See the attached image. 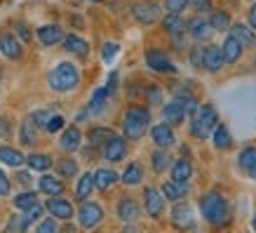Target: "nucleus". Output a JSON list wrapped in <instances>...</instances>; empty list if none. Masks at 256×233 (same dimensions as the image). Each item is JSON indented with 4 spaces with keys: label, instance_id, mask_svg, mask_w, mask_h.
<instances>
[{
    "label": "nucleus",
    "instance_id": "13d9d810",
    "mask_svg": "<svg viewBox=\"0 0 256 233\" xmlns=\"http://www.w3.org/2000/svg\"><path fill=\"white\" fill-rule=\"evenodd\" d=\"M247 24L252 29H256V3H252V8H249V12H247Z\"/></svg>",
    "mask_w": 256,
    "mask_h": 233
},
{
    "label": "nucleus",
    "instance_id": "a878e982",
    "mask_svg": "<svg viewBox=\"0 0 256 233\" xmlns=\"http://www.w3.org/2000/svg\"><path fill=\"white\" fill-rule=\"evenodd\" d=\"M94 188H96V184H94V172H82L78 177V184H76V200L85 202L87 198L94 193Z\"/></svg>",
    "mask_w": 256,
    "mask_h": 233
},
{
    "label": "nucleus",
    "instance_id": "680f3d73",
    "mask_svg": "<svg viewBox=\"0 0 256 233\" xmlns=\"http://www.w3.org/2000/svg\"><path fill=\"white\" fill-rule=\"evenodd\" d=\"M254 71H256V57H254Z\"/></svg>",
    "mask_w": 256,
    "mask_h": 233
},
{
    "label": "nucleus",
    "instance_id": "ddd939ff",
    "mask_svg": "<svg viewBox=\"0 0 256 233\" xmlns=\"http://www.w3.org/2000/svg\"><path fill=\"white\" fill-rule=\"evenodd\" d=\"M146 66L150 71H156V73H176V66H174V62L167 57V52L156 50V47L146 50Z\"/></svg>",
    "mask_w": 256,
    "mask_h": 233
},
{
    "label": "nucleus",
    "instance_id": "c9c22d12",
    "mask_svg": "<svg viewBox=\"0 0 256 233\" xmlns=\"http://www.w3.org/2000/svg\"><path fill=\"white\" fill-rule=\"evenodd\" d=\"M54 165H56V174L62 179L78 177V160H76V158H59Z\"/></svg>",
    "mask_w": 256,
    "mask_h": 233
},
{
    "label": "nucleus",
    "instance_id": "aec40b11",
    "mask_svg": "<svg viewBox=\"0 0 256 233\" xmlns=\"http://www.w3.org/2000/svg\"><path fill=\"white\" fill-rule=\"evenodd\" d=\"M40 125L33 120V116L24 118L22 125H19V141H22V146H36L38 144V137H40Z\"/></svg>",
    "mask_w": 256,
    "mask_h": 233
},
{
    "label": "nucleus",
    "instance_id": "473e14b6",
    "mask_svg": "<svg viewBox=\"0 0 256 233\" xmlns=\"http://www.w3.org/2000/svg\"><path fill=\"white\" fill-rule=\"evenodd\" d=\"M256 29H252L249 24H233L230 26V33H233L235 38L240 40L244 47H254L256 45Z\"/></svg>",
    "mask_w": 256,
    "mask_h": 233
},
{
    "label": "nucleus",
    "instance_id": "dca6fc26",
    "mask_svg": "<svg viewBox=\"0 0 256 233\" xmlns=\"http://www.w3.org/2000/svg\"><path fill=\"white\" fill-rule=\"evenodd\" d=\"M45 207H47V214L56 217L59 221H68V219L76 217L73 205H70L68 200H64L62 195H50V200L45 202Z\"/></svg>",
    "mask_w": 256,
    "mask_h": 233
},
{
    "label": "nucleus",
    "instance_id": "4d7b16f0",
    "mask_svg": "<svg viewBox=\"0 0 256 233\" xmlns=\"http://www.w3.org/2000/svg\"><path fill=\"white\" fill-rule=\"evenodd\" d=\"M0 134H2L5 139L12 134V130H10V120H8V118H2V116H0Z\"/></svg>",
    "mask_w": 256,
    "mask_h": 233
},
{
    "label": "nucleus",
    "instance_id": "de8ad7c7",
    "mask_svg": "<svg viewBox=\"0 0 256 233\" xmlns=\"http://www.w3.org/2000/svg\"><path fill=\"white\" fill-rule=\"evenodd\" d=\"M64 125H66V118H64V116H50V120H47V125H45V130L50 134H56L59 130H64Z\"/></svg>",
    "mask_w": 256,
    "mask_h": 233
},
{
    "label": "nucleus",
    "instance_id": "393cba45",
    "mask_svg": "<svg viewBox=\"0 0 256 233\" xmlns=\"http://www.w3.org/2000/svg\"><path fill=\"white\" fill-rule=\"evenodd\" d=\"M238 165L249 179H256V146H244L238 155Z\"/></svg>",
    "mask_w": 256,
    "mask_h": 233
},
{
    "label": "nucleus",
    "instance_id": "a211bd4d",
    "mask_svg": "<svg viewBox=\"0 0 256 233\" xmlns=\"http://www.w3.org/2000/svg\"><path fill=\"white\" fill-rule=\"evenodd\" d=\"M36 36H38L40 45H45V47L59 45V43H64V38H66V33H64V29L59 26V24H47V26H40L38 31H36Z\"/></svg>",
    "mask_w": 256,
    "mask_h": 233
},
{
    "label": "nucleus",
    "instance_id": "ea45409f",
    "mask_svg": "<svg viewBox=\"0 0 256 233\" xmlns=\"http://www.w3.org/2000/svg\"><path fill=\"white\" fill-rule=\"evenodd\" d=\"M36 202H38V195L33 193V191H24V193L14 195V207L16 210H22V212H26L28 207H33Z\"/></svg>",
    "mask_w": 256,
    "mask_h": 233
},
{
    "label": "nucleus",
    "instance_id": "f257e3e1",
    "mask_svg": "<svg viewBox=\"0 0 256 233\" xmlns=\"http://www.w3.org/2000/svg\"><path fill=\"white\" fill-rule=\"evenodd\" d=\"M198 205H200L202 219H204L207 224L216 226V228H224V226H228L233 221V210H230L228 200H226L218 191H207V193H202Z\"/></svg>",
    "mask_w": 256,
    "mask_h": 233
},
{
    "label": "nucleus",
    "instance_id": "3c124183",
    "mask_svg": "<svg viewBox=\"0 0 256 233\" xmlns=\"http://www.w3.org/2000/svg\"><path fill=\"white\" fill-rule=\"evenodd\" d=\"M164 8H167V12H184V10L188 8V0H164Z\"/></svg>",
    "mask_w": 256,
    "mask_h": 233
},
{
    "label": "nucleus",
    "instance_id": "6e6d98bb",
    "mask_svg": "<svg viewBox=\"0 0 256 233\" xmlns=\"http://www.w3.org/2000/svg\"><path fill=\"white\" fill-rule=\"evenodd\" d=\"M33 120H36L40 127H45L47 120H50V116H47V111H36V113H33Z\"/></svg>",
    "mask_w": 256,
    "mask_h": 233
},
{
    "label": "nucleus",
    "instance_id": "c85d7f7f",
    "mask_svg": "<svg viewBox=\"0 0 256 233\" xmlns=\"http://www.w3.org/2000/svg\"><path fill=\"white\" fill-rule=\"evenodd\" d=\"M0 163L10 165V167H22V163H26V155H24L19 148L2 144V146H0Z\"/></svg>",
    "mask_w": 256,
    "mask_h": 233
},
{
    "label": "nucleus",
    "instance_id": "9d476101",
    "mask_svg": "<svg viewBox=\"0 0 256 233\" xmlns=\"http://www.w3.org/2000/svg\"><path fill=\"white\" fill-rule=\"evenodd\" d=\"M186 31H188V36L193 40H198V43H210L212 40V36H214V26L210 24V19H204L202 15H198V17H193V19H188L186 22Z\"/></svg>",
    "mask_w": 256,
    "mask_h": 233
},
{
    "label": "nucleus",
    "instance_id": "f704fd0d",
    "mask_svg": "<svg viewBox=\"0 0 256 233\" xmlns=\"http://www.w3.org/2000/svg\"><path fill=\"white\" fill-rule=\"evenodd\" d=\"M26 165L36 172H47L54 165V160H52L50 153H31V155H26Z\"/></svg>",
    "mask_w": 256,
    "mask_h": 233
},
{
    "label": "nucleus",
    "instance_id": "49530a36",
    "mask_svg": "<svg viewBox=\"0 0 256 233\" xmlns=\"http://www.w3.org/2000/svg\"><path fill=\"white\" fill-rule=\"evenodd\" d=\"M118 52H120V45L113 43V40L104 43V47H101V57H104V62H113V57H116Z\"/></svg>",
    "mask_w": 256,
    "mask_h": 233
},
{
    "label": "nucleus",
    "instance_id": "09e8293b",
    "mask_svg": "<svg viewBox=\"0 0 256 233\" xmlns=\"http://www.w3.org/2000/svg\"><path fill=\"white\" fill-rule=\"evenodd\" d=\"M28 221H26V217H22V214H14V217L8 221V231H26L28 228Z\"/></svg>",
    "mask_w": 256,
    "mask_h": 233
},
{
    "label": "nucleus",
    "instance_id": "c756f323",
    "mask_svg": "<svg viewBox=\"0 0 256 233\" xmlns=\"http://www.w3.org/2000/svg\"><path fill=\"white\" fill-rule=\"evenodd\" d=\"M120 181H122L124 186H139L141 181H144V167H141V163H130L127 167H124V172L120 174Z\"/></svg>",
    "mask_w": 256,
    "mask_h": 233
},
{
    "label": "nucleus",
    "instance_id": "f3484780",
    "mask_svg": "<svg viewBox=\"0 0 256 233\" xmlns=\"http://www.w3.org/2000/svg\"><path fill=\"white\" fill-rule=\"evenodd\" d=\"M0 55L5 57V59H12V62L22 59L24 43L16 38V36H12V33H2V36H0Z\"/></svg>",
    "mask_w": 256,
    "mask_h": 233
},
{
    "label": "nucleus",
    "instance_id": "052dcab7",
    "mask_svg": "<svg viewBox=\"0 0 256 233\" xmlns=\"http://www.w3.org/2000/svg\"><path fill=\"white\" fill-rule=\"evenodd\" d=\"M252 226H254V231H256V214H254V224H252Z\"/></svg>",
    "mask_w": 256,
    "mask_h": 233
},
{
    "label": "nucleus",
    "instance_id": "c03bdc74",
    "mask_svg": "<svg viewBox=\"0 0 256 233\" xmlns=\"http://www.w3.org/2000/svg\"><path fill=\"white\" fill-rule=\"evenodd\" d=\"M14 36L19 40H22L24 45H28V43H31L33 40V33H31V29H28V26H26V24L24 22H16L14 24Z\"/></svg>",
    "mask_w": 256,
    "mask_h": 233
},
{
    "label": "nucleus",
    "instance_id": "20e7f679",
    "mask_svg": "<svg viewBox=\"0 0 256 233\" xmlns=\"http://www.w3.org/2000/svg\"><path fill=\"white\" fill-rule=\"evenodd\" d=\"M218 125V111L214 104H200V109L195 111L190 118V137L195 139H210L214 127Z\"/></svg>",
    "mask_w": 256,
    "mask_h": 233
},
{
    "label": "nucleus",
    "instance_id": "79ce46f5",
    "mask_svg": "<svg viewBox=\"0 0 256 233\" xmlns=\"http://www.w3.org/2000/svg\"><path fill=\"white\" fill-rule=\"evenodd\" d=\"M36 231L38 233H56L59 231V219L56 217H45V219H40L38 224H36Z\"/></svg>",
    "mask_w": 256,
    "mask_h": 233
},
{
    "label": "nucleus",
    "instance_id": "423d86ee",
    "mask_svg": "<svg viewBox=\"0 0 256 233\" xmlns=\"http://www.w3.org/2000/svg\"><path fill=\"white\" fill-rule=\"evenodd\" d=\"M104 207H101L99 202H92V200H85V202H80V207H78V224L82 226V228H96V226L104 221Z\"/></svg>",
    "mask_w": 256,
    "mask_h": 233
},
{
    "label": "nucleus",
    "instance_id": "603ef678",
    "mask_svg": "<svg viewBox=\"0 0 256 233\" xmlns=\"http://www.w3.org/2000/svg\"><path fill=\"white\" fill-rule=\"evenodd\" d=\"M12 193V184H10V177L5 174V172L0 170V195L5 198V195Z\"/></svg>",
    "mask_w": 256,
    "mask_h": 233
},
{
    "label": "nucleus",
    "instance_id": "4c0bfd02",
    "mask_svg": "<svg viewBox=\"0 0 256 233\" xmlns=\"http://www.w3.org/2000/svg\"><path fill=\"white\" fill-rule=\"evenodd\" d=\"M207 19H210V24L214 26V31H228V29L233 26L230 15H228V12H224V10H212Z\"/></svg>",
    "mask_w": 256,
    "mask_h": 233
},
{
    "label": "nucleus",
    "instance_id": "9b49d317",
    "mask_svg": "<svg viewBox=\"0 0 256 233\" xmlns=\"http://www.w3.org/2000/svg\"><path fill=\"white\" fill-rule=\"evenodd\" d=\"M188 116V109H186V101H184V97H174L172 101H167V104H162V120L170 125H181Z\"/></svg>",
    "mask_w": 256,
    "mask_h": 233
},
{
    "label": "nucleus",
    "instance_id": "7c9ffc66",
    "mask_svg": "<svg viewBox=\"0 0 256 233\" xmlns=\"http://www.w3.org/2000/svg\"><path fill=\"white\" fill-rule=\"evenodd\" d=\"M212 141H214V148H218V151H228V148L233 146V137H230L228 125L218 123L214 127V132H212Z\"/></svg>",
    "mask_w": 256,
    "mask_h": 233
},
{
    "label": "nucleus",
    "instance_id": "864d4df0",
    "mask_svg": "<svg viewBox=\"0 0 256 233\" xmlns=\"http://www.w3.org/2000/svg\"><path fill=\"white\" fill-rule=\"evenodd\" d=\"M190 64H193L195 69H202V47L200 45H195L190 50Z\"/></svg>",
    "mask_w": 256,
    "mask_h": 233
},
{
    "label": "nucleus",
    "instance_id": "0eeeda50",
    "mask_svg": "<svg viewBox=\"0 0 256 233\" xmlns=\"http://www.w3.org/2000/svg\"><path fill=\"white\" fill-rule=\"evenodd\" d=\"M170 221H172L174 228H178V231L195 228V212H193V207H190L188 202H184V200L174 202V207H172V212H170Z\"/></svg>",
    "mask_w": 256,
    "mask_h": 233
},
{
    "label": "nucleus",
    "instance_id": "e2e57ef3",
    "mask_svg": "<svg viewBox=\"0 0 256 233\" xmlns=\"http://www.w3.org/2000/svg\"><path fill=\"white\" fill-rule=\"evenodd\" d=\"M0 3H2V0H0Z\"/></svg>",
    "mask_w": 256,
    "mask_h": 233
},
{
    "label": "nucleus",
    "instance_id": "1a4fd4ad",
    "mask_svg": "<svg viewBox=\"0 0 256 233\" xmlns=\"http://www.w3.org/2000/svg\"><path fill=\"white\" fill-rule=\"evenodd\" d=\"M101 155H104V160H108V163H122L124 158H127V137H110L104 146H101Z\"/></svg>",
    "mask_w": 256,
    "mask_h": 233
},
{
    "label": "nucleus",
    "instance_id": "bb28decb",
    "mask_svg": "<svg viewBox=\"0 0 256 233\" xmlns=\"http://www.w3.org/2000/svg\"><path fill=\"white\" fill-rule=\"evenodd\" d=\"M188 186H190V184H181V181L170 179V181H164L162 186H160V191H162V195L167 198V200L178 202V200H184V198L188 195Z\"/></svg>",
    "mask_w": 256,
    "mask_h": 233
},
{
    "label": "nucleus",
    "instance_id": "f8f14e48",
    "mask_svg": "<svg viewBox=\"0 0 256 233\" xmlns=\"http://www.w3.org/2000/svg\"><path fill=\"white\" fill-rule=\"evenodd\" d=\"M226 66L224 52H221V45H202V71L207 73H218V71Z\"/></svg>",
    "mask_w": 256,
    "mask_h": 233
},
{
    "label": "nucleus",
    "instance_id": "4468645a",
    "mask_svg": "<svg viewBox=\"0 0 256 233\" xmlns=\"http://www.w3.org/2000/svg\"><path fill=\"white\" fill-rule=\"evenodd\" d=\"M141 214V207L139 202L134 200L132 195H122L116 205V217L122 221V224H134Z\"/></svg>",
    "mask_w": 256,
    "mask_h": 233
},
{
    "label": "nucleus",
    "instance_id": "cd10ccee",
    "mask_svg": "<svg viewBox=\"0 0 256 233\" xmlns=\"http://www.w3.org/2000/svg\"><path fill=\"white\" fill-rule=\"evenodd\" d=\"M120 181V174L116 170H110V167H96L94 170V184H96V191H106L110 188L113 184Z\"/></svg>",
    "mask_w": 256,
    "mask_h": 233
},
{
    "label": "nucleus",
    "instance_id": "a18cd8bd",
    "mask_svg": "<svg viewBox=\"0 0 256 233\" xmlns=\"http://www.w3.org/2000/svg\"><path fill=\"white\" fill-rule=\"evenodd\" d=\"M188 8H193L198 15H210L214 5H212V0H188Z\"/></svg>",
    "mask_w": 256,
    "mask_h": 233
},
{
    "label": "nucleus",
    "instance_id": "39448f33",
    "mask_svg": "<svg viewBox=\"0 0 256 233\" xmlns=\"http://www.w3.org/2000/svg\"><path fill=\"white\" fill-rule=\"evenodd\" d=\"M164 198L162 191L156 186H146L144 188V195H141V207L146 212V217L150 219H160L164 212Z\"/></svg>",
    "mask_w": 256,
    "mask_h": 233
},
{
    "label": "nucleus",
    "instance_id": "a19ab883",
    "mask_svg": "<svg viewBox=\"0 0 256 233\" xmlns=\"http://www.w3.org/2000/svg\"><path fill=\"white\" fill-rule=\"evenodd\" d=\"M144 97H146V101L148 104H150V106H162V87H158V85H153V83H150V85H146V94H144Z\"/></svg>",
    "mask_w": 256,
    "mask_h": 233
},
{
    "label": "nucleus",
    "instance_id": "4be33fe9",
    "mask_svg": "<svg viewBox=\"0 0 256 233\" xmlns=\"http://www.w3.org/2000/svg\"><path fill=\"white\" fill-rule=\"evenodd\" d=\"M221 52H224L226 64H238L240 62V57H242V52H244V45L235 38L233 33H228V36L224 38V43H221Z\"/></svg>",
    "mask_w": 256,
    "mask_h": 233
},
{
    "label": "nucleus",
    "instance_id": "b1692460",
    "mask_svg": "<svg viewBox=\"0 0 256 233\" xmlns=\"http://www.w3.org/2000/svg\"><path fill=\"white\" fill-rule=\"evenodd\" d=\"M64 50H66L68 55H76V57H80V59H85V57L90 55V43H87L85 38L76 36V33H68V36L64 38Z\"/></svg>",
    "mask_w": 256,
    "mask_h": 233
},
{
    "label": "nucleus",
    "instance_id": "58836bf2",
    "mask_svg": "<svg viewBox=\"0 0 256 233\" xmlns=\"http://www.w3.org/2000/svg\"><path fill=\"white\" fill-rule=\"evenodd\" d=\"M110 137H116V132H113L110 127H92V130L87 132V141L94 144V146H99V148L104 146Z\"/></svg>",
    "mask_w": 256,
    "mask_h": 233
},
{
    "label": "nucleus",
    "instance_id": "6ab92c4d",
    "mask_svg": "<svg viewBox=\"0 0 256 233\" xmlns=\"http://www.w3.org/2000/svg\"><path fill=\"white\" fill-rule=\"evenodd\" d=\"M36 186H38L40 193L45 195H64V179L59 177V174H47V172H42V177L36 181Z\"/></svg>",
    "mask_w": 256,
    "mask_h": 233
},
{
    "label": "nucleus",
    "instance_id": "5fc2aeb1",
    "mask_svg": "<svg viewBox=\"0 0 256 233\" xmlns=\"http://www.w3.org/2000/svg\"><path fill=\"white\" fill-rule=\"evenodd\" d=\"M118 80H120V76L113 71V73L108 76V83H106V90H108L110 97H113V94H116V90H118Z\"/></svg>",
    "mask_w": 256,
    "mask_h": 233
},
{
    "label": "nucleus",
    "instance_id": "6e6552de",
    "mask_svg": "<svg viewBox=\"0 0 256 233\" xmlns=\"http://www.w3.org/2000/svg\"><path fill=\"white\" fill-rule=\"evenodd\" d=\"M132 19L139 22L141 26H153L156 22H160V8L150 0H141V3H134L132 5Z\"/></svg>",
    "mask_w": 256,
    "mask_h": 233
},
{
    "label": "nucleus",
    "instance_id": "e433bc0d",
    "mask_svg": "<svg viewBox=\"0 0 256 233\" xmlns=\"http://www.w3.org/2000/svg\"><path fill=\"white\" fill-rule=\"evenodd\" d=\"M110 94L106 87H99V90H94L92 99H90V104H87V109H90V113L92 116H101V111H104V106H106V99H108Z\"/></svg>",
    "mask_w": 256,
    "mask_h": 233
},
{
    "label": "nucleus",
    "instance_id": "72a5a7b5",
    "mask_svg": "<svg viewBox=\"0 0 256 233\" xmlns=\"http://www.w3.org/2000/svg\"><path fill=\"white\" fill-rule=\"evenodd\" d=\"M170 165H172V155L167 153V148H156V151L150 153V167H153L156 174H162Z\"/></svg>",
    "mask_w": 256,
    "mask_h": 233
},
{
    "label": "nucleus",
    "instance_id": "bf43d9fd",
    "mask_svg": "<svg viewBox=\"0 0 256 233\" xmlns=\"http://www.w3.org/2000/svg\"><path fill=\"white\" fill-rule=\"evenodd\" d=\"M16 181H19V184H22V186H28V184H31V174H28V172H16Z\"/></svg>",
    "mask_w": 256,
    "mask_h": 233
},
{
    "label": "nucleus",
    "instance_id": "8fccbe9b",
    "mask_svg": "<svg viewBox=\"0 0 256 233\" xmlns=\"http://www.w3.org/2000/svg\"><path fill=\"white\" fill-rule=\"evenodd\" d=\"M186 43H188V31L176 33V36H172V45H174V50H176V52H184V50L188 47Z\"/></svg>",
    "mask_w": 256,
    "mask_h": 233
},
{
    "label": "nucleus",
    "instance_id": "7ed1b4c3",
    "mask_svg": "<svg viewBox=\"0 0 256 233\" xmlns=\"http://www.w3.org/2000/svg\"><path fill=\"white\" fill-rule=\"evenodd\" d=\"M47 83H50V90L52 92H70V90H76L80 85V71L76 64L70 62H59L54 69L50 71V76H47Z\"/></svg>",
    "mask_w": 256,
    "mask_h": 233
},
{
    "label": "nucleus",
    "instance_id": "f03ea898",
    "mask_svg": "<svg viewBox=\"0 0 256 233\" xmlns=\"http://www.w3.org/2000/svg\"><path fill=\"white\" fill-rule=\"evenodd\" d=\"M146 132H150V111L148 106L132 104L122 113V134L127 141H139Z\"/></svg>",
    "mask_w": 256,
    "mask_h": 233
},
{
    "label": "nucleus",
    "instance_id": "2eb2a0df",
    "mask_svg": "<svg viewBox=\"0 0 256 233\" xmlns=\"http://www.w3.org/2000/svg\"><path fill=\"white\" fill-rule=\"evenodd\" d=\"M150 139L156 144L158 148H170L174 146V141H176V134H174V125L170 123H158L150 127Z\"/></svg>",
    "mask_w": 256,
    "mask_h": 233
},
{
    "label": "nucleus",
    "instance_id": "2f4dec72",
    "mask_svg": "<svg viewBox=\"0 0 256 233\" xmlns=\"http://www.w3.org/2000/svg\"><path fill=\"white\" fill-rule=\"evenodd\" d=\"M162 29L167 36H176V33L186 31V19L178 12H167V17H162Z\"/></svg>",
    "mask_w": 256,
    "mask_h": 233
},
{
    "label": "nucleus",
    "instance_id": "412c9836",
    "mask_svg": "<svg viewBox=\"0 0 256 233\" xmlns=\"http://www.w3.org/2000/svg\"><path fill=\"white\" fill-rule=\"evenodd\" d=\"M59 146L66 151V153H73V151H80L82 148V132H80L78 125H70L62 132L59 137Z\"/></svg>",
    "mask_w": 256,
    "mask_h": 233
},
{
    "label": "nucleus",
    "instance_id": "37998d69",
    "mask_svg": "<svg viewBox=\"0 0 256 233\" xmlns=\"http://www.w3.org/2000/svg\"><path fill=\"white\" fill-rule=\"evenodd\" d=\"M45 212H47L45 205H40V202H36L33 207H28V210L24 212V217H26V221H28V224H38L40 219H42V214H45Z\"/></svg>",
    "mask_w": 256,
    "mask_h": 233
},
{
    "label": "nucleus",
    "instance_id": "5701e85b",
    "mask_svg": "<svg viewBox=\"0 0 256 233\" xmlns=\"http://www.w3.org/2000/svg\"><path fill=\"white\" fill-rule=\"evenodd\" d=\"M170 174H172V179H174V181L190 184V179H193V163H190L188 158H176V160L172 163Z\"/></svg>",
    "mask_w": 256,
    "mask_h": 233
}]
</instances>
